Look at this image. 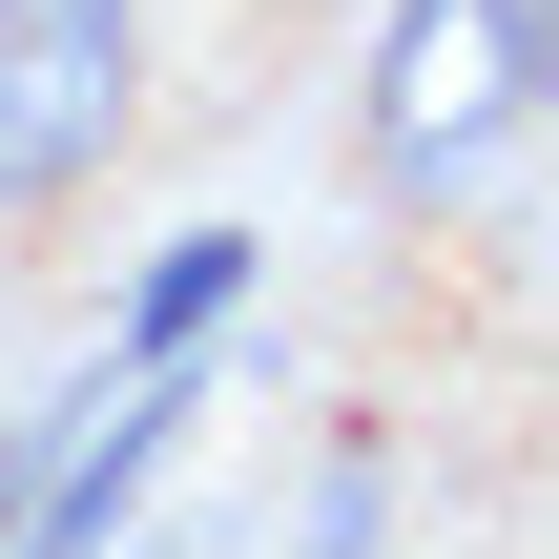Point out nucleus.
Returning <instances> with one entry per match:
<instances>
[{"mask_svg":"<svg viewBox=\"0 0 559 559\" xmlns=\"http://www.w3.org/2000/svg\"><path fill=\"white\" fill-rule=\"evenodd\" d=\"M145 124V0H0V228L83 207Z\"/></svg>","mask_w":559,"mask_h":559,"instance_id":"obj_1","label":"nucleus"},{"mask_svg":"<svg viewBox=\"0 0 559 559\" xmlns=\"http://www.w3.org/2000/svg\"><path fill=\"white\" fill-rule=\"evenodd\" d=\"M498 124H539L519 0H394V41H373V166H394V187H456Z\"/></svg>","mask_w":559,"mask_h":559,"instance_id":"obj_2","label":"nucleus"},{"mask_svg":"<svg viewBox=\"0 0 559 559\" xmlns=\"http://www.w3.org/2000/svg\"><path fill=\"white\" fill-rule=\"evenodd\" d=\"M228 290H249V228H166V249H145V290H124V353H187Z\"/></svg>","mask_w":559,"mask_h":559,"instance_id":"obj_3","label":"nucleus"},{"mask_svg":"<svg viewBox=\"0 0 559 559\" xmlns=\"http://www.w3.org/2000/svg\"><path fill=\"white\" fill-rule=\"evenodd\" d=\"M41 436H62V415H0V539H21V498H41Z\"/></svg>","mask_w":559,"mask_h":559,"instance_id":"obj_4","label":"nucleus"}]
</instances>
